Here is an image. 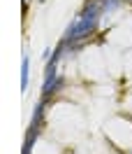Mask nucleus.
<instances>
[{"label":"nucleus","instance_id":"obj_4","mask_svg":"<svg viewBox=\"0 0 132 154\" xmlns=\"http://www.w3.org/2000/svg\"><path fill=\"white\" fill-rule=\"evenodd\" d=\"M130 154H132V152H130Z\"/></svg>","mask_w":132,"mask_h":154},{"label":"nucleus","instance_id":"obj_3","mask_svg":"<svg viewBox=\"0 0 132 154\" xmlns=\"http://www.w3.org/2000/svg\"><path fill=\"white\" fill-rule=\"evenodd\" d=\"M102 5H104V12H113L121 5V0H102Z\"/></svg>","mask_w":132,"mask_h":154},{"label":"nucleus","instance_id":"obj_1","mask_svg":"<svg viewBox=\"0 0 132 154\" xmlns=\"http://www.w3.org/2000/svg\"><path fill=\"white\" fill-rule=\"evenodd\" d=\"M97 23H100V19H97V17H86V14H79V17L72 21V26L67 28L65 40L70 42V45H81L86 38H90L95 30H97Z\"/></svg>","mask_w":132,"mask_h":154},{"label":"nucleus","instance_id":"obj_2","mask_svg":"<svg viewBox=\"0 0 132 154\" xmlns=\"http://www.w3.org/2000/svg\"><path fill=\"white\" fill-rule=\"evenodd\" d=\"M28 82H30V61L23 54V58H21V91L28 89Z\"/></svg>","mask_w":132,"mask_h":154}]
</instances>
